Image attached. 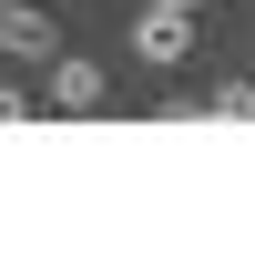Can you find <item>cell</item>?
<instances>
[{"instance_id": "6", "label": "cell", "mask_w": 255, "mask_h": 255, "mask_svg": "<svg viewBox=\"0 0 255 255\" xmlns=\"http://www.w3.org/2000/svg\"><path fill=\"white\" fill-rule=\"evenodd\" d=\"M245 92H255V72H245Z\"/></svg>"}, {"instance_id": "3", "label": "cell", "mask_w": 255, "mask_h": 255, "mask_svg": "<svg viewBox=\"0 0 255 255\" xmlns=\"http://www.w3.org/2000/svg\"><path fill=\"white\" fill-rule=\"evenodd\" d=\"M184 51H194V10H153V0H143V20H133V61L174 72Z\"/></svg>"}, {"instance_id": "1", "label": "cell", "mask_w": 255, "mask_h": 255, "mask_svg": "<svg viewBox=\"0 0 255 255\" xmlns=\"http://www.w3.org/2000/svg\"><path fill=\"white\" fill-rule=\"evenodd\" d=\"M41 72H51V82H41V102H51V113H72V123H92L102 102H113V72H102L92 51H51Z\"/></svg>"}, {"instance_id": "4", "label": "cell", "mask_w": 255, "mask_h": 255, "mask_svg": "<svg viewBox=\"0 0 255 255\" xmlns=\"http://www.w3.org/2000/svg\"><path fill=\"white\" fill-rule=\"evenodd\" d=\"M0 123H31V92L20 82H0Z\"/></svg>"}, {"instance_id": "2", "label": "cell", "mask_w": 255, "mask_h": 255, "mask_svg": "<svg viewBox=\"0 0 255 255\" xmlns=\"http://www.w3.org/2000/svg\"><path fill=\"white\" fill-rule=\"evenodd\" d=\"M51 51H61V20L41 10V0H0V61H31L41 72Z\"/></svg>"}, {"instance_id": "5", "label": "cell", "mask_w": 255, "mask_h": 255, "mask_svg": "<svg viewBox=\"0 0 255 255\" xmlns=\"http://www.w3.org/2000/svg\"><path fill=\"white\" fill-rule=\"evenodd\" d=\"M153 10H204V0H153Z\"/></svg>"}]
</instances>
